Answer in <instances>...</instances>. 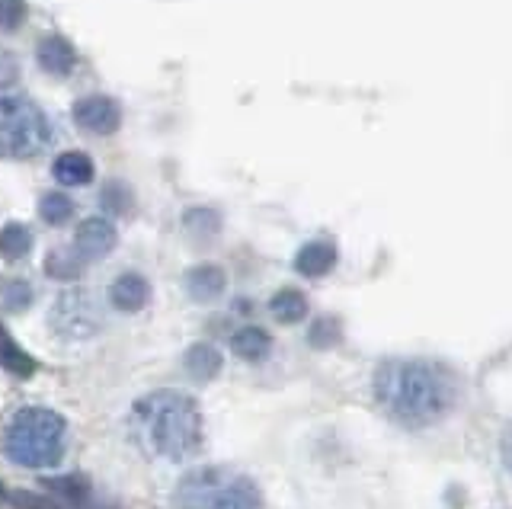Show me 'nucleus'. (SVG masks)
I'll use <instances>...</instances> for the list:
<instances>
[{
    "label": "nucleus",
    "mask_w": 512,
    "mask_h": 509,
    "mask_svg": "<svg viewBox=\"0 0 512 509\" xmlns=\"http://www.w3.org/2000/svg\"><path fill=\"white\" fill-rule=\"evenodd\" d=\"M372 394L391 420L423 429L452 413L458 381L432 359H384L372 375Z\"/></svg>",
    "instance_id": "f257e3e1"
},
{
    "label": "nucleus",
    "mask_w": 512,
    "mask_h": 509,
    "mask_svg": "<svg viewBox=\"0 0 512 509\" xmlns=\"http://www.w3.org/2000/svg\"><path fill=\"white\" fill-rule=\"evenodd\" d=\"M132 429L148 452L167 461H186L202 445L199 404L183 391H154L132 407Z\"/></svg>",
    "instance_id": "f03ea898"
},
{
    "label": "nucleus",
    "mask_w": 512,
    "mask_h": 509,
    "mask_svg": "<svg viewBox=\"0 0 512 509\" xmlns=\"http://www.w3.org/2000/svg\"><path fill=\"white\" fill-rule=\"evenodd\" d=\"M176 509H263L253 477L228 465H202L180 477L173 490Z\"/></svg>",
    "instance_id": "7ed1b4c3"
},
{
    "label": "nucleus",
    "mask_w": 512,
    "mask_h": 509,
    "mask_svg": "<svg viewBox=\"0 0 512 509\" xmlns=\"http://www.w3.org/2000/svg\"><path fill=\"white\" fill-rule=\"evenodd\" d=\"M7 455L23 468L58 465L68 445V423L48 407H23L7 426Z\"/></svg>",
    "instance_id": "20e7f679"
},
{
    "label": "nucleus",
    "mask_w": 512,
    "mask_h": 509,
    "mask_svg": "<svg viewBox=\"0 0 512 509\" xmlns=\"http://www.w3.org/2000/svg\"><path fill=\"white\" fill-rule=\"evenodd\" d=\"M48 119L45 113L23 97L0 100V157L7 161H23V157L39 154L48 145Z\"/></svg>",
    "instance_id": "39448f33"
},
{
    "label": "nucleus",
    "mask_w": 512,
    "mask_h": 509,
    "mask_svg": "<svg viewBox=\"0 0 512 509\" xmlns=\"http://www.w3.org/2000/svg\"><path fill=\"white\" fill-rule=\"evenodd\" d=\"M48 324H52V330L64 340H87V337H93L96 330H100V311H96L90 295L68 292L52 305Z\"/></svg>",
    "instance_id": "423d86ee"
},
{
    "label": "nucleus",
    "mask_w": 512,
    "mask_h": 509,
    "mask_svg": "<svg viewBox=\"0 0 512 509\" xmlns=\"http://www.w3.org/2000/svg\"><path fill=\"white\" fill-rule=\"evenodd\" d=\"M74 122L93 135H112L122 125V109L116 100L103 97V93H93V97L74 103Z\"/></svg>",
    "instance_id": "0eeeda50"
},
{
    "label": "nucleus",
    "mask_w": 512,
    "mask_h": 509,
    "mask_svg": "<svg viewBox=\"0 0 512 509\" xmlns=\"http://www.w3.org/2000/svg\"><path fill=\"white\" fill-rule=\"evenodd\" d=\"M116 244H119V234L112 228V221L106 218H87L74 234V253L84 263H96L109 257V253L116 250Z\"/></svg>",
    "instance_id": "6e6552de"
},
{
    "label": "nucleus",
    "mask_w": 512,
    "mask_h": 509,
    "mask_svg": "<svg viewBox=\"0 0 512 509\" xmlns=\"http://www.w3.org/2000/svg\"><path fill=\"white\" fill-rule=\"evenodd\" d=\"M109 301H112V308H119L122 314H135L151 301V285L138 273H125L112 282Z\"/></svg>",
    "instance_id": "1a4fd4ad"
},
{
    "label": "nucleus",
    "mask_w": 512,
    "mask_h": 509,
    "mask_svg": "<svg viewBox=\"0 0 512 509\" xmlns=\"http://www.w3.org/2000/svg\"><path fill=\"white\" fill-rule=\"evenodd\" d=\"M39 68L45 74H52V77H68L74 68H77V52H74V45L68 39H61V36H48L42 39L39 45Z\"/></svg>",
    "instance_id": "9d476101"
},
{
    "label": "nucleus",
    "mask_w": 512,
    "mask_h": 509,
    "mask_svg": "<svg viewBox=\"0 0 512 509\" xmlns=\"http://www.w3.org/2000/svg\"><path fill=\"white\" fill-rule=\"evenodd\" d=\"M224 289H228V276H224L221 266L202 263V266H192L186 273V292L196 301H215L224 295Z\"/></svg>",
    "instance_id": "9b49d317"
},
{
    "label": "nucleus",
    "mask_w": 512,
    "mask_h": 509,
    "mask_svg": "<svg viewBox=\"0 0 512 509\" xmlns=\"http://www.w3.org/2000/svg\"><path fill=\"white\" fill-rule=\"evenodd\" d=\"M333 266H336V247L330 241H308L295 253V269L308 279L327 276Z\"/></svg>",
    "instance_id": "f8f14e48"
},
{
    "label": "nucleus",
    "mask_w": 512,
    "mask_h": 509,
    "mask_svg": "<svg viewBox=\"0 0 512 509\" xmlns=\"http://www.w3.org/2000/svg\"><path fill=\"white\" fill-rule=\"evenodd\" d=\"M52 173L61 186H87L93 180V161L84 151H64L55 161Z\"/></svg>",
    "instance_id": "ddd939ff"
},
{
    "label": "nucleus",
    "mask_w": 512,
    "mask_h": 509,
    "mask_svg": "<svg viewBox=\"0 0 512 509\" xmlns=\"http://www.w3.org/2000/svg\"><path fill=\"white\" fill-rule=\"evenodd\" d=\"M183 365L196 381H212L221 372V353L212 343H196V346L186 349Z\"/></svg>",
    "instance_id": "4468645a"
},
{
    "label": "nucleus",
    "mask_w": 512,
    "mask_h": 509,
    "mask_svg": "<svg viewBox=\"0 0 512 509\" xmlns=\"http://www.w3.org/2000/svg\"><path fill=\"white\" fill-rule=\"evenodd\" d=\"M0 365L16 375V378H32L36 375V359H32L26 349L16 343L7 330H0Z\"/></svg>",
    "instance_id": "2eb2a0df"
},
{
    "label": "nucleus",
    "mask_w": 512,
    "mask_h": 509,
    "mask_svg": "<svg viewBox=\"0 0 512 509\" xmlns=\"http://www.w3.org/2000/svg\"><path fill=\"white\" fill-rule=\"evenodd\" d=\"M231 349H234L240 359L260 362V359L269 356L272 340H269V333L263 327H244V330H237L234 337H231Z\"/></svg>",
    "instance_id": "dca6fc26"
},
{
    "label": "nucleus",
    "mask_w": 512,
    "mask_h": 509,
    "mask_svg": "<svg viewBox=\"0 0 512 509\" xmlns=\"http://www.w3.org/2000/svg\"><path fill=\"white\" fill-rule=\"evenodd\" d=\"M269 311L279 324H298L308 317V298H304L298 289H282V292L272 295Z\"/></svg>",
    "instance_id": "f3484780"
},
{
    "label": "nucleus",
    "mask_w": 512,
    "mask_h": 509,
    "mask_svg": "<svg viewBox=\"0 0 512 509\" xmlns=\"http://www.w3.org/2000/svg\"><path fill=\"white\" fill-rule=\"evenodd\" d=\"M32 247V234L26 225H20V221H10V225L0 231V257L4 260H23L26 253Z\"/></svg>",
    "instance_id": "a211bd4d"
},
{
    "label": "nucleus",
    "mask_w": 512,
    "mask_h": 509,
    "mask_svg": "<svg viewBox=\"0 0 512 509\" xmlns=\"http://www.w3.org/2000/svg\"><path fill=\"white\" fill-rule=\"evenodd\" d=\"M45 487H52L55 497L71 503L74 509L90 506V484L84 481V477H58V481H45Z\"/></svg>",
    "instance_id": "6ab92c4d"
},
{
    "label": "nucleus",
    "mask_w": 512,
    "mask_h": 509,
    "mask_svg": "<svg viewBox=\"0 0 512 509\" xmlns=\"http://www.w3.org/2000/svg\"><path fill=\"white\" fill-rule=\"evenodd\" d=\"M39 215H42V221H48V225H64V221H71V215H74V202L61 193H48L39 202Z\"/></svg>",
    "instance_id": "aec40b11"
},
{
    "label": "nucleus",
    "mask_w": 512,
    "mask_h": 509,
    "mask_svg": "<svg viewBox=\"0 0 512 509\" xmlns=\"http://www.w3.org/2000/svg\"><path fill=\"white\" fill-rule=\"evenodd\" d=\"M80 266H84V260L77 257V253L71 250H58L52 253V257L45 260V273L52 279H77L80 276Z\"/></svg>",
    "instance_id": "412c9836"
},
{
    "label": "nucleus",
    "mask_w": 512,
    "mask_h": 509,
    "mask_svg": "<svg viewBox=\"0 0 512 509\" xmlns=\"http://www.w3.org/2000/svg\"><path fill=\"white\" fill-rule=\"evenodd\" d=\"M183 221H186V231L196 237H212L221 231V218L212 209H192V212H186Z\"/></svg>",
    "instance_id": "4be33fe9"
},
{
    "label": "nucleus",
    "mask_w": 512,
    "mask_h": 509,
    "mask_svg": "<svg viewBox=\"0 0 512 509\" xmlns=\"http://www.w3.org/2000/svg\"><path fill=\"white\" fill-rule=\"evenodd\" d=\"M103 205L112 215H125L128 209H132V189H128L125 183H109L103 189Z\"/></svg>",
    "instance_id": "5701e85b"
},
{
    "label": "nucleus",
    "mask_w": 512,
    "mask_h": 509,
    "mask_svg": "<svg viewBox=\"0 0 512 509\" xmlns=\"http://www.w3.org/2000/svg\"><path fill=\"white\" fill-rule=\"evenodd\" d=\"M308 340H311V346H317V349H330V346L340 343V324H336L333 317H324V321H317V324L311 327Z\"/></svg>",
    "instance_id": "b1692460"
},
{
    "label": "nucleus",
    "mask_w": 512,
    "mask_h": 509,
    "mask_svg": "<svg viewBox=\"0 0 512 509\" xmlns=\"http://www.w3.org/2000/svg\"><path fill=\"white\" fill-rule=\"evenodd\" d=\"M23 20H26V4H23V0H0V29H4V33L20 29Z\"/></svg>",
    "instance_id": "393cba45"
},
{
    "label": "nucleus",
    "mask_w": 512,
    "mask_h": 509,
    "mask_svg": "<svg viewBox=\"0 0 512 509\" xmlns=\"http://www.w3.org/2000/svg\"><path fill=\"white\" fill-rule=\"evenodd\" d=\"M29 301H32V289L26 282H20V279L7 282V289H4V308L7 311H23V308H29Z\"/></svg>",
    "instance_id": "a878e982"
},
{
    "label": "nucleus",
    "mask_w": 512,
    "mask_h": 509,
    "mask_svg": "<svg viewBox=\"0 0 512 509\" xmlns=\"http://www.w3.org/2000/svg\"><path fill=\"white\" fill-rule=\"evenodd\" d=\"M7 503L16 509H61L55 497H42V493H7Z\"/></svg>",
    "instance_id": "bb28decb"
},
{
    "label": "nucleus",
    "mask_w": 512,
    "mask_h": 509,
    "mask_svg": "<svg viewBox=\"0 0 512 509\" xmlns=\"http://www.w3.org/2000/svg\"><path fill=\"white\" fill-rule=\"evenodd\" d=\"M500 458H503V465L512 471V426L506 429V436L500 439Z\"/></svg>",
    "instance_id": "cd10ccee"
},
{
    "label": "nucleus",
    "mask_w": 512,
    "mask_h": 509,
    "mask_svg": "<svg viewBox=\"0 0 512 509\" xmlns=\"http://www.w3.org/2000/svg\"><path fill=\"white\" fill-rule=\"evenodd\" d=\"M7 500V493H4V487H0V503H4Z\"/></svg>",
    "instance_id": "c85d7f7f"
}]
</instances>
